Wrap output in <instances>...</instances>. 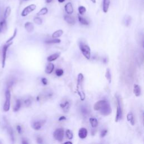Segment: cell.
<instances>
[{
	"label": "cell",
	"instance_id": "cell-1",
	"mask_svg": "<svg viewBox=\"0 0 144 144\" xmlns=\"http://www.w3.org/2000/svg\"><path fill=\"white\" fill-rule=\"evenodd\" d=\"M95 110L99 111L100 114L104 116H108L111 113L110 105L107 100H101L96 102L93 105Z\"/></svg>",
	"mask_w": 144,
	"mask_h": 144
},
{
	"label": "cell",
	"instance_id": "cell-2",
	"mask_svg": "<svg viewBox=\"0 0 144 144\" xmlns=\"http://www.w3.org/2000/svg\"><path fill=\"white\" fill-rule=\"evenodd\" d=\"M83 82L84 76L83 74L80 73L78 75L77 78V92L82 101H84L86 98V95L83 90Z\"/></svg>",
	"mask_w": 144,
	"mask_h": 144
},
{
	"label": "cell",
	"instance_id": "cell-3",
	"mask_svg": "<svg viewBox=\"0 0 144 144\" xmlns=\"http://www.w3.org/2000/svg\"><path fill=\"white\" fill-rule=\"evenodd\" d=\"M115 98L116 105V113L115 121V122H118L123 118L122 103L121 97L118 95H115Z\"/></svg>",
	"mask_w": 144,
	"mask_h": 144
},
{
	"label": "cell",
	"instance_id": "cell-4",
	"mask_svg": "<svg viewBox=\"0 0 144 144\" xmlns=\"http://www.w3.org/2000/svg\"><path fill=\"white\" fill-rule=\"evenodd\" d=\"M80 48L82 54L87 59H90L91 58V50L90 47L88 45L83 42L80 43Z\"/></svg>",
	"mask_w": 144,
	"mask_h": 144
},
{
	"label": "cell",
	"instance_id": "cell-5",
	"mask_svg": "<svg viewBox=\"0 0 144 144\" xmlns=\"http://www.w3.org/2000/svg\"><path fill=\"white\" fill-rule=\"evenodd\" d=\"M5 101L4 105V111H9L10 108V101H11V92L9 88H8L5 92Z\"/></svg>",
	"mask_w": 144,
	"mask_h": 144
},
{
	"label": "cell",
	"instance_id": "cell-6",
	"mask_svg": "<svg viewBox=\"0 0 144 144\" xmlns=\"http://www.w3.org/2000/svg\"><path fill=\"white\" fill-rule=\"evenodd\" d=\"M64 129L61 128L56 129L53 133V136H54V138L59 142L62 141L63 138H64Z\"/></svg>",
	"mask_w": 144,
	"mask_h": 144
},
{
	"label": "cell",
	"instance_id": "cell-7",
	"mask_svg": "<svg viewBox=\"0 0 144 144\" xmlns=\"http://www.w3.org/2000/svg\"><path fill=\"white\" fill-rule=\"evenodd\" d=\"M12 44V42H10L9 43H6V45H5L2 48V68H4L5 66V63L6 60V56H7V52L8 48H9V47Z\"/></svg>",
	"mask_w": 144,
	"mask_h": 144
},
{
	"label": "cell",
	"instance_id": "cell-8",
	"mask_svg": "<svg viewBox=\"0 0 144 144\" xmlns=\"http://www.w3.org/2000/svg\"><path fill=\"white\" fill-rule=\"evenodd\" d=\"M36 5L35 4H31L30 5H28L23 9V10L22 11V13H21V15L23 17H27L30 13H31L34 10H35V9H36Z\"/></svg>",
	"mask_w": 144,
	"mask_h": 144
},
{
	"label": "cell",
	"instance_id": "cell-9",
	"mask_svg": "<svg viewBox=\"0 0 144 144\" xmlns=\"http://www.w3.org/2000/svg\"><path fill=\"white\" fill-rule=\"evenodd\" d=\"M71 105L70 101L69 100H64L63 102H62L60 104V106L62 109V110L64 113H67L69 111Z\"/></svg>",
	"mask_w": 144,
	"mask_h": 144
},
{
	"label": "cell",
	"instance_id": "cell-10",
	"mask_svg": "<svg viewBox=\"0 0 144 144\" xmlns=\"http://www.w3.org/2000/svg\"><path fill=\"white\" fill-rule=\"evenodd\" d=\"M88 135V131L86 128L82 127L79 129L78 131V136L80 138L85 139L87 137Z\"/></svg>",
	"mask_w": 144,
	"mask_h": 144
},
{
	"label": "cell",
	"instance_id": "cell-11",
	"mask_svg": "<svg viewBox=\"0 0 144 144\" xmlns=\"http://www.w3.org/2000/svg\"><path fill=\"white\" fill-rule=\"evenodd\" d=\"M64 9L65 12H67L68 15L72 14L74 11L73 7L72 4L71 2H68L67 4H66V5L64 6Z\"/></svg>",
	"mask_w": 144,
	"mask_h": 144
},
{
	"label": "cell",
	"instance_id": "cell-12",
	"mask_svg": "<svg viewBox=\"0 0 144 144\" xmlns=\"http://www.w3.org/2000/svg\"><path fill=\"white\" fill-rule=\"evenodd\" d=\"M64 20L67 23H68L70 25H74L75 24V19L74 17L72 16H70L68 15L64 16Z\"/></svg>",
	"mask_w": 144,
	"mask_h": 144
},
{
	"label": "cell",
	"instance_id": "cell-13",
	"mask_svg": "<svg viewBox=\"0 0 144 144\" xmlns=\"http://www.w3.org/2000/svg\"><path fill=\"white\" fill-rule=\"evenodd\" d=\"M24 28L28 33H32V32H33L35 27H34L33 24L32 23L28 22L26 23L25 25H24Z\"/></svg>",
	"mask_w": 144,
	"mask_h": 144
},
{
	"label": "cell",
	"instance_id": "cell-14",
	"mask_svg": "<svg viewBox=\"0 0 144 144\" xmlns=\"http://www.w3.org/2000/svg\"><path fill=\"white\" fill-rule=\"evenodd\" d=\"M81 113L82 114V115L85 117H87L90 114V110L88 108L86 105H82L80 108Z\"/></svg>",
	"mask_w": 144,
	"mask_h": 144
},
{
	"label": "cell",
	"instance_id": "cell-15",
	"mask_svg": "<svg viewBox=\"0 0 144 144\" xmlns=\"http://www.w3.org/2000/svg\"><path fill=\"white\" fill-rule=\"evenodd\" d=\"M42 122L41 121H35L32 123V127L35 130L38 131L42 128Z\"/></svg>",
	"mask_w": 144,
	"mask_h": 144
},
{
	"label": "cell",
	"instance_id": "cell-16",
	"mask_svg": "<svg viewBox=\"0 0 144 144\" xmlns=\"http://www.w3.org/2000/svg\"><path fill=\"white\" fill-rule=\"evenodd\" d=\"M110 0H103V11L104 12L106 13L109 10Z\"/></svg>",
	"mask_w": 144,
	"mask_h": 144
},
{
	"label": "cell",
	"instance_id": "cell-17",
	"mask_svg": "<svg viewBox=\"0 0 144 144\" xmlns=\"http://www.w3.org/2000/svg\"><path fill=\"white\" fill-rule=\"evenodd\" d=\"M60 55V52H58L55 53L54 54H52L51 55H50L47 57V60L48 62H52V61H54L56 60L58 58H59Z\"/></svg>",
	"mask_w": 144,
	"mask_h": 144
},
{
	"label": "cell",
	"instance_id": "cell-18",
	"mask_svg": "<svg viewBox=\"0 0 144 144\" xmlns=\"http://www.w3.org/2000/svg\"><path fill=\"white\" fill-rule=\"evenodd\" d=\"M133 93L136 96L139 97L141 95V87L140 86L135 84L133 86Z\"/></svg>",
	"mask_w": 144,
	"mask_h": 144
},
{
	"label": "cell",
	"instance_id": "cell-19",
	"mask_svg": "<svg viewBox=\"0 0 144 144\" xmlns=\"http://www.w3.org/2000/svg\"><path fill=\"white\" fill-rule=\"evenodd\" d=\"M54 64H52V63H51V62H50V63H48V64L47 65L46 69H45V72H46L47 74H51L53 72V71H54Z\"/></svg>",
	"mask_w": 144,
	"mask_h": 144
},
{
	"label": "cell",
	"instance_id": "cell-20",
	"mask_svg": "<svg viewBox=\"0 0 144 144\" xmlns=\"http://www.w3.org/2000/svg\"><path fill=\"white\" fill-rule=\"evenodd\" d=\"M6 127V129H7L8 133L9 134L10 136V137H11V140H12V141L14 142V131H13L12 128L11 127L9 123H7Z\"/></svg>",
	"mask_w": 144,
	"mask_h": 144
},
{
	"label": "cell",
	"instance_id": "cell-21",
	"mask_svg": "<svg viewBox=\"0 0 144 144\" xmlns=\"http://www.w3.org/2000/svg\"><path fill=\"white\" fill-rule=\"evenodd\" d=\"M6 20V19H4L0 22V33H2L7 28V23Z\"/></svg>",
	"mask_w": 144,
	"mask_h": 144
},
{
	"label": "cell",
	"instance_id": "cell-22",
	"mask_svg": "<svg viewBox=\"0 0 144 144\" xmlns=\"http://www.w3.org/2000/svg\"><path fill=\"white\" fill-rule=\"evenodd\" d=\"M127 119L128 122L130 123L131 124L132 126H134L135 124V118H134V116L133 114L131 112L129 113L127 115Z\"/></svg>",
	"mask_w": 144,
	"mask_h": 144
},
{
	"label": "cell",
	"instance_id": "cell-23",
	"mask_svg": "<svg viewBox=\"0 0 144 144\" xmlns=\"http://www.w3.org/2000/svg\"><path fill=\"white\" fill-rule=\"evenodd\" d=\"M21 106H22V101H21L20 100L17 99V101H16L15 105L13 108V110L15 112H17L20 110Z\"/></svg>",
	"mask_w": 144,
	"mask_h": 144
},
{
	"label": "cell",
	"instance_id": "cell-24",
	"mask_svg": "<svg viewBox=\"0 0 144 144\" xmlns=\"http://www.w3.org/2000/svg\"><path fill=\"white\" fill-rule=\"evenodd\" d=\"M63 33H64V32L63 30L59 29L55 32L54 33H53L52 35V38H58L61 37L63 35Z\"/></svg>",
	"mask_w": 144,
	"mask_h": 144
},
{
	"label": "cell",
	"instance_id": "cell-25",
	"mask_svg": "<svg viewBox=\"0 0 144 144\" xmlns=\"http://www.w3.org/2000/svg\"><path fill=\"white\" fill-rule=\"evenodd\" d=\"M90 123L92 127L94 128H96L98 126V121L97 120L96 118H90Z\"/></svg>",
	"mask_w": 144,
	"mask_h": 144
},
{
	"label": "cell",
	"instance_id": "cell-26",
	"mask_svg": "<svg viewBox=\"0 0 144 144\" xmlns=\"http://www.w3.org/2000/svg\"><path fill=\"white\" fill-rule=\"evenodd\" d=\"M61 40L60 39L58 38H53L52 40H46L45 42V43L46 44H56V43H60Z\"/></svg>",
	"mask_w": 144,
	"mask_h": 144
},
{
	"label": "cell",
	"instance_id": "cell-27",
	"mask_svg": "<svg viewBox=\"0 0 144 144\" xmlns=\"http://www.w3.org/2000/svg\"><path fill=\"white\" fill-rule=\"evenodd\" d=\"M132 18L130 16H126L123 19V24L125 25L126 27H128L130 25L131 23Z\"/></svg>",
	"mask_w": 144,
	"mask_h": 144
},
{
	"label": "cell",
	"instance_id": "cell-28",
	"mask_svg": "<svg viewBox=\"0 0 144 144\" xmlns=\"http://www.w3.org/2000/svg\"><path fill=\"white\" fill-rule=\"evenodd\" d=\"M105 77L106 80H108V81L109 82V83H111V79H112V77H111V74L110 69L108 68L106 69V73H105Z\"/></svg>",
	"mask_w": 144,
	"mask_h": 144
},
{
	"label": "cell",
	"instance_id": "cell-29",
	"mask_svg": "<svg viewBox=\"0 0 144 144\" xmlns=\"http://www.w3.org/2000/svg\"><path fill=\"white\" fill-rule=\"evenodd\" d=\"M78 20L79 22L81 24H82V25H87L89 24V23L88 21H87L86 19L84 18L81 16L78 15Z\"/></svg>",
	"mask_w": 144,
	"mask_h": 144
},
{
	"label": "cell",
	"instance_id": "cell-30",
	"mask_svg": "<svg viewBox=\"0 0 144 144\" xmlns=\"http://www.w3.org/2000/svg\"><path fill=\"white\" fill-rule=\"evenodd\" d=\"M48 12V9L47 7H43L42 9L38 11V12L37 14V16H42L45 15L47 14Z\"/></svg>",
	"mask_w": 144,
	"mask_h": 144
},
{
	"label": "cell",
	"instance_id": "cell-31",
	"mask_svg": "<svg viewBox=\"0 0 144 144\" xmlns=\"http://www.w3.org/2000/svg\"><path fill=\"white\" fill-rule=\"evenodd\" d=\"M11 12V7L10 6H7V7L6 8L5 11L4 12V19H6L10 15V14Z\"/></svg>",
	"mask_w": 144,
	"mask_h": 144
},
{
	"label": "cell",
	"instance_id": "cell-32",
	"mask_svg": "<svg viewBox=\"0 0 144 144\" xmlns=\"http://www.w3.org/2000/svg\"><path fill=\"white\" fill-rule=\"evenodd\" d=\"M52 95H53L52 92L51 91H50V90H45L44 92L43 93V98H49L50 97L52 96Z\"/></svg>",
	"mask_w": 144,
	"mask_h": 144
},
{
	"label": "cell",
	"instance_id": "cell-33",
	"mask_svg": "<svg viewBox=\"0 0 144 144\" xmlns=\"http://www.w3.org/2000/svg\"><path fill=\"white\" fill-rule=\"evenodd\" d=\"M66 135H67V138L69 140H72L73 138V133L70 129H67L66 131Z\"/></svg>",
	"mask_w": 144,
	"mask_h": 144
},
{
	"label": "cell",
	"instance_id": "cell-34",
	"mask_svg": "<svg viewBox=\"0 0 144 144\" xmlns=\"http://www.w3.org/2000/svg\"><path fill=\"white\" fill-rule=\"evenodd\" d=\"M17 29L16 28L15 29V30H14V33H13V35H12V36H11L9 40H7V41H6V43H10V42H11V41H12L13 40H14V38H15L16 37V36H17Z\"/></svg>",
	"mask_w": 144,
	"mask_h": 144
},
{
	"label": "cell",
	"instance_id": "cell-35",
	"mask_svg": "<svg viewBox=\"0 0 144 144\" xmlns=\"http://www.w3.org/2000/svg\"><path fill=\"white\" fill-rule=\"evenodd\" d=\"M33 21L35 24H37V25H41V24L42 23V19L40 18V17H35L33 19Z\"/></svg>",
	"mask_w": 144,
	"mask_h": 144
},
{
	"label": "cell",
	"instance_id": "cell-36",
	"mask_svg": "<svg viewBox=\"0 0 144 144\" xmlns=\"http://www.w3.org/2000/svg\"><path fill=\"white\" fill-rule=\"evenodd\" d=\"M78 11L80 15H83L86 12V9L85 6H81L78 7Z\"/></svg>",
	"mask_w": 144,
	"mask_h": 144
},
{
	"label": "cell",
	"instance_id": "cell-37",
	"mask_svg": "<svg viewBox=\"0 0 144 144\" xmlns=\"http://www.w3.org/2000/svg\"><path fill=\"white\" fill-rule=\"evenodd\" d=\"M24 104L26 107H29V106L31 105L32 104V100L30 98H27L24 101Z\"/></svg>",
	"mask_w": 144,
	"mask_h": 144
},
{
	"label": "cell",
	"instance_id": "cell-38",
	"mask_svg": "<svg viewBox=\"0 0 144 144\" xmlns=\"http://www.w3.org/2000/svg\"><path fill=\"white\" fill-rule=\"evenodd\" d=\"M55 74L58 77H61L64 74V70L61 69H58L55 71Z\"/></svg>",
	"mask_w": 144,
	"mask_h": 144
},
{
	"label": "cell",
	"instance_id": "cell-39",
	"mask_svg": "<svg viewBox=\"0 0 144 144\" xmlns=\"http://www.w3.org/2000/svg\"><path fill=\"white\" fill-rule=\"evenodd\" d=\"M108 133V130L107 129H103V131H101V133H100V137L101 138H103L106 135V134Z\"/></svg>",
	"mask_w": 144,
	"mask_h": 144
},
{
	"label": "cell",
	"instance_id": "cell-40",
	"mask_svg": "<svg viewBox=\"0 0 144 144\" xmlns=\"http://www.w3.org/2000/svg\"><path fill=\"white\" fill-rule=\"evenodd\" d=\"M41 82L43 85L45 86L47 85L48 83V80H47V78H42L41 79Z\"/></svg>",
	"mask_w": 144,
	"mask_h": 144
},
{
	"label": "cell",
	"instance_id": "cell-41",
	"mask_svg": "<svg viewBox=\"0 0 144 144\" xmlns=\"http://www.w3.org/2000/svg\"><path fill=\"white\" fill-rule=\"evenodd\" d=\"M17 132H18L19 134H22V132H23L22 128L20 125H17Z\"/></svg>",
	"mask_w": 144,
	"mask_h": 144
},
{
	"label": "cell",
	"instance_id": "cell-42",
	"mask_svg": "<svg viewBox=\"0 0 144 144\" xmlns=\"http://www.w3.org/2000/svg\"><path fill=\"white\" fill-rule=\"evenodd\" d=\"M14 84V81L13 80H11V81H10L8 82L7 83V87L8 88H9L10 87H12L13 85Z\"/></svg>",
	"mask_w": 144,
	"mask_h": 144
},
{
	"label": "cell",
	"instance_id": "cell-43",
	"mask_svg": "<svg viewBox=\"0 0 144 144\" xmlns=\"http://www.w3.org/2000/svg\"><path fill=\"white\" fill-rule=\"evenodd\" d=\"M37 142L38 144H42L43 143V139L41 137H37Z\"/></svg>",
	"mask_w": 144,
	"mask_h": 144
},
{
	"label": "cell",
	"instance_id": "cell-44",
	"mask_svg": "<svg viewBox=\"0 0 144 144\" xmlns=\"http://www.w3.org/2000/svg\"><path fill=\"white\" fill-rule=\"evenodd\" d=\"M66 119H67V118H66L65 116H60V117L59 118V121H62L66 120Z\"/></svg>",
	"mask_w": 144,
	"mask_h": 144
},
{
	"label": "cell",
	"instance_id": "cell-45",
	"mask_svg": "<svg viewBox=\"0 0 144 144\" xmlns=\"http://www.w3.org/2000/svg\"><path fill=\"white\" fill-rule=\"evenodd\" d=\"M22 143L23 144H29V142L28 141H27V140H25V139H23V140H22Z\"/></svg>",
	"mask_w": 144,
	"mask_h": 144
},
{
	"label": "cell",
	"instance_id": "cell-46",
	"mask_svg": "<svg viewBox=\"0 0 144 144\" xmlns=\"http://www.w3.org/2000/svg\"><path fill=\"white\" fill-rule=\"evenodd\" d=\"M52 1H53V0H46V3H47V4H49V3H51Z\"/></svg>",
	"mask_w": 144,
	"mask_h": 144
},
{
	"label": "cell",
	"instance_id": "cell-47",
	"mask_svg": "<svg viewBox=\"0 0 144 144\" xmlns=\"http://www.w3.org/2000/svg\"><path fill=\"white\" fill-rule=\"evenodd\" d=\"M58 1H59V2H60V3H63V2H64L65 0H58Z\"/></svg>",
	"mask_w": 144,
	"mask_h": 144
},
{
	"label": "cell",
	"instance_id": "cell-48",
	"mask_svg": "<svg viewBox=\"0 0 144 144\" xmlns=\"http://www.w3.org/2000/svg\"><path fill=\"white\" fill-rule=\"evenodd\" d=\"M64 144H72V142H70V141H67V142H65Z\"/></svg>",
	"mask_w": 144,
	"mask_h": 144
},
{
	"label": "cell",
	"instance_id": "cell-49",
	"mask_svg": "<svg viewBox=\"0 0 144 144\" xmlns=\"http://www.w3.org/2000/svg\"><path fill=\"white\" fill-rule=\"evenodd\" d=\"M91 1L93 4H95V3L96 2V0H91Z\"/></svg>",
	"mask_w": 144,
	"mask_h": 144
},
{
	"label": "cell",
	"instance_id": "cell-50",
	"mask_svg": "<svg viewBox=\"0 0 144 144\" xmlns=\"http://www.w3.org/2000/svg\"><path fill=\"white\" fill-rule=\"evenodd\" d=\"M24 1H28V0H24Z\"/></svg>",
	"mask_w": 144,
	"mask_h": 144
}]
</instances>
